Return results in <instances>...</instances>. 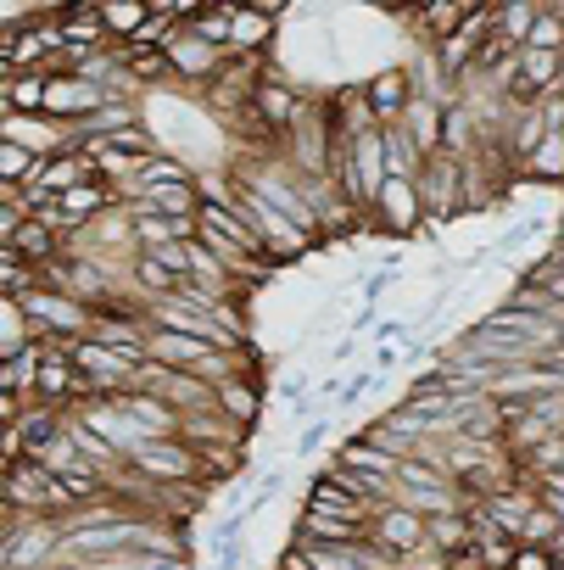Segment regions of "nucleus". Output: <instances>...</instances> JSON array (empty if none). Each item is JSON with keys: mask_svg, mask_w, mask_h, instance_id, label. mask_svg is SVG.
<instances>
[{"mask_svg": "<svg viewBox=\"0 0 564 570\" xmlns=\"http://www.w3.org/2000/svg\"><path fill=\"white\" fill-rule=\"evenodd\" d=\"M414 185H419V202H425V218L431 224H453V218L469 213V163L464 157H453V151L425 157V168H419Z\"/></svg>", "mask_w": 564, "mask_h": 570, "instance_id": "nucleus-1", "label": "nucleus"}, {"mask_svg": "<svg viewBox=\"0 0 564 570\" xmlns=\"http://www.w3.org/2000/svg\"><path fill=\"white\" fill-rule=\"evenodd\" d=\"M369 542H375L392 564H403V570L436 559V553H431V520L414 514V509H403V503H386V509L369 520Z\"/></svg>", "mask_w": 564, "mask_h": 570, "instance_id": "nucleus-2", "label": "nucleus"}, {"mask_svg": "<svg viewBox=\"0 0 564 570\" xmlns=\"http://www.w3.org/2000/svg\"><path fill=\"white\" fill-rule=\"evenodd\" d=\"M129 470L146 481V487H185V481H201V459L190 442L168 436V442H146L129 453Z\"/></svg>", "mask_w": 564, "mask_h": 570, "instance_id": "nucleus-3", "label": "nucleus"}, {"mask_svg": "<svg viewBox=\"0 0 564 570\" xmlns=\"http://www.w3.org/2000/svg\"><path fill=\"white\" fill-rule=\"evenodd\" d=\"M162 51H168V62H174V79H179V85H190L196 96H201L207 85H218V79H224V68H229V51L207 46V40H201V35H190V29H174Z\"/></svg>", "mask_w": 564, "mask_h": 570, "instance_id": "nucleus-4", "label": "nucleus"}, {"mask_svg": "<svg viewBox=\"0 0 564 570\" xmlns=\"http://www.w3.org/2000/svg\"><path fill=\"white\" fill-rule=\"evenodd\" d=\"M101 107H107V90H101L96 79H85V73H51L46 118H57V124L79 129V124H90Z\"/></svg>", "mask_w": 564, "mask_h": 570, "instance_id": "nucleus-5", "label": "nucleus"}, {"mask_svg": "<svg viewBox=\"0 0 564 570\" xmlns=\"http://www.w3.org/2000/svg\"><path fill=\"white\" fill-rule=\"evenodd\" d=\"M364 96H369V107H375V118H380V129H397L408 112H414V101H419V85H414V68H380V73H369L364 79Z\"/></svg>", "mask_w": 564, "mask_h": 570, "instance_id": "nucleus-6", "label": "nucleus"}, {"mask_svg": "<svg viewBox=\"0 0 564 570\" xmlns=\"http://www.w3.org/2000/svg\"><path fill=\"white\" fill-rule=\"evenodd\" d=\"M303 503H308V509H325V514H336V520H353V525H364V531H369V520L380 514V509H375L369 498H358V492H353V487L330 470V464H325L319 475H308Z\"/></svg>", "mask_w": 564, "mask_h": 570, "instance_id": "nucleus-7", "label": "nucleus"}, {"mask_svg": "<svg viewBox=\"0 0 564 570\" xmlns=\"http://www.w3.org/2000/svg\"><path fill=\"white\" fill-rule=\"evenodd\" d=\"M369 224H380L386 235H419L431 218H425V202H419V185L414 179H386Z\"/></svg>", "mask_w": 564, "mask_h": 570, "instance_id": "nucleus-8", "label": "nucleus"}, {"mask_svg": "<svg viewBox=\"0 0 564 570\" xmlns=\"http://www.w3.org/2000/svg\"><path fill=\"white\" fill-rule=\"evenodd\" d=\"M469 0H436V7H419V12H403V29H414L419 35V46L425 51H442L464 23H469Z\"/></svg>", "mask_w": 564, "mask_h": 570, "instance_id": "nucleus-9", "label": "nucleus"}, {"mask_svg": "<svg viewBox=\"0 0 564 570\" xmlns=\"http://www.w3.org/2000/svg\"><path fill=\"white\" fill-rule=\"evenodd\" d=\"M291 542H297V548H358V542H369V531L303 503V514H297V525H291Z\"/></svg>", "mask_w": 564, "mask_h": 570, "instance_id": "nucleus-10", "label": "nucleus"}, {"mask_svg": "<svg viewBox=\"0 0 564 570\" xmlns=\"http://www.w3.org/2000/svg\"><path fill=\"white\" fill-rule=\"evenodd\" d=\"M224 347H212L201 336H185V331H162V325H151V342H146V358L151 364H168V370H201Z\"/></svg>", "mask_w": 564, "mask_h": 570, "instance_id": "nucleus-11", "label": "nucleus"}, {"mask_svg": "<svg viewBox=\"0 0 564 570\" xmlns=\"http://www.w3.org/2000/svg\"><path fill=\"white\" fill-rule=\"evenodd\" d=\"M286 12H274V7H240L235 18V40H229V57H257L268 62V46H274V29Z\"/></svg>", "mask_w": 564, "mask_h": 570, "instance_id": "nucleus-12", "label": "nucleus"}, {"mask_svg": "<svg viewBox=\"0 0 564 570\" xmlns=\"http://www.w3.org/2000/svg\"><path fill=\"white\" fill-rule=\"evenodd\" d=\"M46 96H51V73L0 79V118H46Z\"/></svg>", "mask_w": 564, "mask_h": 570, "instance_id": "nucleus-13", "label": "nucleus"}, {"mask_svg": "<svg viewBox=\"0 0 564 570\" xmlns=\"http://www.w3.org/2000/svg\"><path fill=\"white\" fill-rule=\"evenodd\" d=\"M263 403H268V397H263V381H257V370L235 375V381L218 392V409H224V414H229V420H235L246 436L263 425Z\"/></svg>", "mask_w": 564, "mask_h": 570, "instance_id": "nucleus-14", "label": "nucleus"}, {"mask_svg": "<svg viewBox=\"0 0 564 570\" xmlns=\"http://www.w3.org/2000/svg\"><path fill=\"white\" fill-rule=\"evenodd\" d=\"M101 18H107V35H112V46H129V40H140V35L151 29L157 7H151V0H107V7H101Z\"/></svg>", "mask_w": 564, "mask_h": 570, "instance_id": "nucleus-15", "label": "nucleus"}, {"mask_svg": "<svg viewBox=\"0 0 564 570\" xmlns=\"http://www.w3.org/2000/svg\"><path fill=\"white\" fill-rule=\"evenodd\" d=\"M29 347H34V320H29V308L12 303V297H0V364L18 358V353H29Z\"/></svg>", "mask_w": 564, "mask_h": 570, "instance_id": "nucleus-16", "label": "nucleus"}, {"mask_svg": "<svg viewBox=\"0 0 564 570\" xmlns=\"http://www.w3.org/2000/svg\"><path fill=\"white\" fill-rule=\"evenodd\" d=\"M542 12H547V7H536V0H514V7H497V40L514 46V51H525L531 35H536V23H542Z\"/></svg>", "mask_w": 564, "mask_h": 570, "instance_id": "nucleus-17", "label": "nucleus"}, {"mask_svg": "<svg viewBox=\"0 0 564 570\" xmlns=\"http://www.w3.org/2000/svg\"><path fill=\"white\" fill-rule=\"evenodd\" d=\"M235 18H240V0H207L201 18L190 23V35H201L207 46L229 51V40H235Z\"/></svg>", "mask_w": 564, "mask_h": 570, "instance_id": "nucleus-18", "label": "nucleus"}, {"mask_svg": "<svg viewBox=\"0 0 564 570\" xmlns=\"http://www.w3.org/2000/svg\"><path fill=\"white\" fill-rule=\"evenodd\" d=\"M196 459H201V481L218 492V487H229L240 470H246V448L240 442H218V448H196Z\"/></svg>", "mask_w": 564, "mask_h": 570, "instance_id": "nucleus-19", "label": "nucleus"}, {"mask_svg": "<svg viewBox=\"0 0 564 570\" xmlns=\"http://www.w3.org/2000/svg\"><path fill=\"white\" fill-rule=\"evenodd\" d=\"M380 146H386V168H392V179H419V168H425V151L414 146V135L397 124V129H380Z\"/></svg>", "mask_w": 564, "mask_h": 570, "instance_id": "nucleus-20", "label": "nucleus"}, {"mask_svg": "<svg viewBox=\"0 0 564 570\" xmlns=\"http://www.w3.org/2000/svg\"><path fill=\"white\" fill-rule=\"evenodd\" d=\"M40 174V157L18 140H0V185H29Z\"/></svg>", "mask_w": 564, "mask_h": 570, "instance_id": "nucleus-21", "label": "nucleus"}, {"mask_svg": "<svg viewBox=\"0 0 564 570\" xmlns=\"http://www.w3.org/2000/svg\"><path fill=\"white\" fill-rule=\"evenodd\" d=\"M531 179H542V185H564V135H547V146L531 157V168H525Z\"/></svg>", "mask_w": 564, "mask_h": 570, "instance_id": "nucleus-22", "label": "nucleus"}, {"mask_svg": "<svg viewBox=\"0 0 564 570\" xmlns=\"http://www.w3.org/2000/svg\"><path fill=\"white\" fill-rule=\"evenodd\" d=\"M558 531H564V520H558L553 509H536V514L525 520V531H520V548H553Z\"/></svg>", "mask_w": 564, "mask_h": 570, "instance_id": "nucleus-23", "label": "nucleus"}, {"mask_svg": "<svg viewBox=\"0 0 564 570\" xmlns=\"http://www.w3.org/2000/svg\"><path fill=\"white\" fill-rule=\"evenodd\" d=\"M536 498H542V509H553V514L564 520V470H547V475H536Z\"/></svg>", "mask_w": 564, "mask_h": 570, "instance_id": "nucleus-24", "label": "nucleus"}, {"mask_svg": "<svg viewBox=\"0 0 564 570\" xmlns=\"http://www.w3.org/2000/svg\"><path fill=\"white\" fill-rule=\"evenodd\" d=\"M325 436H330V420H314V425H303V431H297V453H303V459H314Z\"/></svg>", "mask_w": 564, "mask_h": 570, "instance_id": "nucleus-25", "label": "nucleus"}, {"mask_svg": "<svg viewBox=\"0 0 564 570\" xmlns=\"http://www.w3.org/2000/svg\"><path fill=\"white\" fill-rule=\"evenodd\" d=\"M508 570H553V553L547 548H520Z\"/></svg>", "mask_w": 564, "mask_h": 570, "instance_id": "nucleus-26", "label": "nucleus"}, {"mask_svg": "<svg viewBox=\"0 0 564 570\" xmlns=\"http://www.w3.org/2000/svg\"><path fill=\"white\" fill-rule=\"evenodd\" d=\"M547 553H553V564H564V531L553 537V548H547Z\"/></svg>", "mask_w": 564, "mask_h": 570, "instance_id": "nucleus-27", "label": "nucleus"}, {"mask_svg": "<svg viewBox=\"0 0 564 570\" xmlns=\"http://www.w3.org/2000/svg\"><path fill=\"white\" fill-rule=\"evenodd\" d=\"M553 570H564V564H553Z\"/></svg>", "mask_w": 564, "mask_h": 570, "instance_id": "nucleus-28", "label": "nucleus"}]
</instances>
